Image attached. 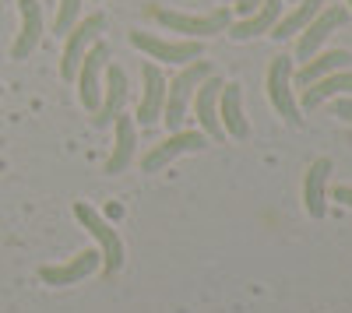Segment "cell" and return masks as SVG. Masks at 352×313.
I'll return each instance as SVG.
<instances>
[{
    "mask_svg": "<svg viewBox=\"0 0 352 313\" xmlns=\"http://www.w3.org/2000/svg\"><path fill=\"white\" fill-rule=\"evenodd\" d=\"M212 74V64L208 60H190L180 74H176L169 84H166V106H162V120H166V127H169V134H176L184 127V117H187V106H190V99H194V89Z\"/></svg>",
    "mask_w": 352,
    "mask_h": 313,
    "instance_id": "obj_1",
    "label": "cell"
},
{
    "mask_svg": "<svg viewBox=\"0 0 352 313\" xmlns=\"http://www.w3.org/2000/svg\"><path fill=\"white\" fill-rule=\"evenodd\" d=\"M148 14L166 25L169 32H184L187 39H208V36H222L226 28L232 25L229 21V8H219L212 14H180V11H169L162 4H148Z\"/></svg>",
    "mask_w": 352,
    "mask_h": 313,
    "instance_id": "obj_2",
    "label": "cell"
},
{
    "mask_svg": "<svg viewBox=\"0 0 352 313\" xmlns=\"http://www.w3.org/2000/svg\"><path fill=\"white\" fill-rule=\"evenodd\" d=\"M74 218L85 225L88 233H92V240L99 243V253H102V275L113 278L116 271L124 268V243L120 236H116L113 225L92 208V205H85V201H74Z\"/></svg>",
    "mask_w": 352,
    "mask_h": 313,
    "instance_id": "obj_3",
    "label": "cell"
},
{
    "mask_svg": "<svg viewBox=\"0 0 352 313\" xmlns=\"http://www.w3.org/2000/svg\"><path fill=\"white\" fill-rule=\"evenodd\" d=\"M102 28H106V18H102L99 11H96V14H85L81 21L71 25L67 43H64V53H60V78H64V81H74L81 56L92 49V43H99Z\"/></svg>",
    "mask_w": 352,
    "mask_h": 313,
    "instance_id": "obj_4",
    "label": "cell"
},
{
    "mask_svg": "<svg viewBox=\"0 0 352 313\" xmlns=\"http://www.w3.org/2000/svg\"><path fill=\"white\" fill-rule=\"evenodd\" d=\"M268 99L289 127H300L303 117H300L296 99H292V60L289 56H275L268 64Z\"/></svg>",
    "mask_w": 352,
    "mask_h": 313,
    "instance_id": "obj_5",
    "label": "cell"
},
{
    "mask_svg": "<svg viewBox=\"0 0 352 313\" xmlns=\"http://www.w3.org/2000/svg\"><path fill=\"white\" fill-rule=\"evenodd\" d=\"M109 64V46L106 43H92V49H88L81 56V64H78V99L85 109H99L102 102V89H99V71Z\"/></svg>",
    "mask_w": 352,
    "mask_h": 313,
    "instance_id": "obj_6",
    "label": "cell"
},
{
    "mask_svg": "<svg viewBox=\"0 0 352 313\" xmlns=\"http://www.w3.org/2000/svg\"><path fill=\"white\" fill-rule=\"evenodd\" d=\"M131 46L144 49L152 60H166V64H190L201 56V43L197 39H184V43H166L152 32H131Z\"/></svg>",
    "mask_w": 352,
    "mask_h": 313,
    "instance_id": "obj_7",
    "label": "cell"
},
{
    "mask_svg": "<svg viewBox=\"0 0 352 313\" xmlns=\"http://www.w3.org/2000/svg\"><path fill=\"white\" fill-rule=\"evenodd\" d=\"M201 148H204V134L201 130H176V134H169L162 145H155L148 155L141 159V173H159V169H166L176 155L201 152Z\"/></svg>",
    "mask_w": 352,
    "mask_h": 313,
    "instance_id": "obj_8",
    "label": "cell"
},
{
    "mask_svg": "<svg viewBox=\"0 0 352 313\" xmlns=\"http://www.w3.org/2000/svg\"><path fill=\"white\" fill-rule=\"evenodd\" d=\"M219 95H222V81L215 74H208L197 89H194V113H197V124H201V134H208L215 141L226 137L222 124H219Z\"/></svg>",
    "mask_w": 352,
    "mask_h": 313,
    "instance_id": "obj_9",
    "label": "cell"
},
{
    "mask_svg": "<svg viewBox=\"0 0 352 313\" xmlns=\"http://www.w3.org/2000/svg\"><path fill=\"white\" fill-rule=\"evenodd\" d=\"M349 21V11L331 4V8H320V14L300 32V43H296V53H300V60H310V56L317 53V46L324 43L331 32H338V28Z\"/></svg>",
    "mask_w": 352,
    "mask_h": 313,
    "instance_id": "obj_10",
    "label": "cell"
},
{
    "mask_svg": "<svg viewBox=\"0 0 352 313\" xmlns=\"http://www.w3.org/2000/svg\"><path fill=\"white\" fill-rule=\"evenodd\" d=\"M166 106V78L155 64H141V102H138V120L141 127H152L162 120Z\"/></svg>",
    "mask_w": 352,
    "mask_h": 313,
    "instance_id": "obj_11",
    "label": "cell"
},
{
    "mask_svg": "<svg viewBox=\"0 0 352 313\" xmlns=\"http://www.w3.org/2000/svg\"><path fill=\"white\" fill-rule=\"evenodd\" d=\"M328 176H331V159H314L303 176V208L310 218H324L328 211Z\"/></svg>",
    "mask_w": 352,
    "mask_h": 313,
    "instance_id": "obj_12",
    "label": "cell"
},
{
    "mask_svg": "<svg viewBox=\"0 0 352 313\" xmlns=\"http://www.w3.org/2000/svg\"><path fill=\"white\" fill-rule=\"evenodd\" d=\"M99 261H102V253L99 250H92V246H85L74 261H67V264H56V268H39V278L46 281V286H74V281H81V278H88L96 268H99Z\"/></svg>",
    "mask_w": 352,
    "mask_h": 313,
    "instance_id": "obj_13",
    "label": "cell"
},
{
    "mask_svg": "<svg viewBox=\"0 0 352 313\" xmlns=\"http://www.w3.org/2000/svg\"><path fill=\"white\" fill-rule=\"evenodd\" d=\"M134 152H138V127L131 117H116L113 120V155L106 159V173L116 176L134 162Z\"/></svg>",
    "mask_w": 352,
    "mask_h": 313,
    "instance_id": "obj_14",
    "label": "cell"
},
{
    "mask_svg": "<svg viewBox=\"0 0 352 313\" xmlns=\"http://www.w3.org/2000/svg\"><path fill=\"white\" fill-rule=\"evenodd\" d=\"M124 102H127V74H124V67L109 64L106 67V92H102V102L96 109V127H109L120 117Z\"/></svg>",
    "mask_w": 352,
    "mask_h": 313,
    "instance_id": "obj_15",
    "label": "cell"
},
{
    "mask_svg": "<svg viewBox=\"0 0 352 313\" xmlns=\"http://www.w3.org/2000/svg\"><path fill=\"white\" fill-rule=\"evenodd\" d=\"M219 124L229 137H250V124L243 117V89L240 84H222V95H219Z\"/></svg>",
    "mask_w": 352,
    "mask_h": 313,
    "instance_id": "obj_16",
    "label": "cell"
},
{
    "mask_svg": "<svg viewBox=\"0 0 352 313\" xmlns=\"http://www.w3.org/2000/svg\"><path fill=\"white\" fill-rule=\"evenodd\" d=\"M18 11H21V32L11 46V56L25 60L43 39V8H39V0H18Z\"/></svg>",
    "mask_w": 352,
    "mask_h": 313,
    "instance_id": "obj_17",
    "label": "cell"
},
{
    "mask_svg": "<svg viewBox=\"0 0 352 313\" xmlns=\"http://www.w3.org/2000/svg\"><path fill=\"white\" fill-rule=\"evenodd\" d=\"M282 18V0H261V8L257 11H250L243 21H236V25H229L226 32L232 36V39H254V36H261V32H272L275 28V21Z\"/></svg>",
    "mask_w": 352,
    "mask_h": 313,
    "instance_id": "obj_18",
    "label": "cell"
},
{
    "mask_svg": "<svg viewBox=\"0 0 352 313\" xmlns=\"http://www.w3.org/2000/svg\"><path fill=\"white\" fill-rule=\"evenodd\" d=\"M352 64V53H345V49H328V53H320V56H310V60L292 74L296 78V84L300 89H307L310 81H317V78H324V74H335V71H345Z\"/></svg>",
    "mask_w": 352,
    "mask_h": 313,
    "instance_id": "obj_19",
    "label": "cell"
},
{
    "mask_svg": "<svg viewBox=\"0 0 352 313\" xmlns=\"http://www.w3.org/2000/svg\"><path fill=\"white\" fill-rule=\"evenodd\" d=\"M338 92H352V71H349V67L310 81L307 89H303V109H317L324 99H331V95H338Z\"/></svg>",
    "mask_w": 352,
    "mask_h": 313,
    "instance_id": "obj_20",
    "label": "cell"
},
{
    "mask_svg": "<svg viewBox=\"0 0 352 313\" xmlns=\"http://www.w3.org/2000/svg\"><path fill=\"white\" fill-rule=\"evenodd\" d=\"M320 8H324V0H300V4L292 8L285 18H278V21H275V28H272L268 36H275V39H289V36L303 32V28L320 14Z\"/></svg>",
    "mask_w": 352,
    "mask_h": 313,
    "instance_id": "obj_21",
    "label": "cell"
},
{
    "mask_svg": "<svg viewBox=\"0 0 352 313\" xmlns=\"http://www.w3.org/2000/svg\"><path fill=\"white\" fill-rule=\"evenodd\" d=\"M78 14H81V0H60V8H56V18H53L56 36H67V32H71V25L78 21Z\"/></svg>",
    "mask_w": 352,
    "mask_h": 313,
    "instance_id": "obj_22",
    "label": "cell"
},
{
    "mask_svg": "<svg viewBox=\"0 0 352 313\" xmlns=\"http://www.w3.org/2000/svg\"><path fill=\"white\" fill-rule=\"evenodd\" d=\"M335 201L345 205V208H352V187H335Z\"/></svg>",
    "mask_w": 352,
    "mask_h": 313,
    "instance_id": "obj_23",
    "label": "cell"
},
{
    "mask_svg": "<svg viewBox=\"0 0 352 313\" xmlns=\"http://www.w3.org/2000/svg\"><path fill=\"white\" fill-rule=\"evenodd\" d=\"M236 8H240L243 14H250V11H257V8H261V0H236Z\"/></svg>",
    "mask_w": 352,
    "mask_h": 313,
    "instance_id": "obj_24",
    "label": "cell"
},
{
    "mask_svg": "<svg viewBox=\"0 0 352 313\" xmlns=\"http://www.w3.org/2000/svg\"><path fill=\"white\" fill-rule=\"evenodd\" d=\"M335 117H342V120H349V117H352V102H342V106L335 109Z\"/></svg>",
    "mask_w": 352,
    "mask_h": 313,
    "instance_id": "obj_25",
    "label": "cell"
},
{
    "mask_svg": "<svg viewBox=\"0 0 352 313\" xmlns=\"http://www.w3.org/2000/svg\"><path fill=\"white\" fill-rule=\"evenodd\" d=\"M349 11H352V0H349Z\"/></svg>",
    "mask_w": 352,
    "mask_h": 313,
    "instance_id": "obj_26",
    "label": "cell"
},
{
    "mask_svg": "<svg viewBox=\"0 0 352 313\" xmlns=\"http://www.w3.org/2000/svg\"><path fill=\"white\" fill-rule=\"evenodd\" d=\"M349 124H352V117H349Z\"/></svg>",
    "mask_w": 352,
    "mask_h": 313,
    "instance_id": "obj_27",
    "label": "cell"
},
{
    "mask_svg": "<svg viewBox=\"0 0 352 313\" xmlns=\"http://www.w3.org/2000/svg\"><path fill=\"white\" fill-rule=\"evenodd\" d=\"M0 92H4V89H0Z\"/></svg>",
    "mask_w": 352,
    "mask_h": 313,
    "instance_id": "obj_28",
    "label": "cell"
}]
</instances>
